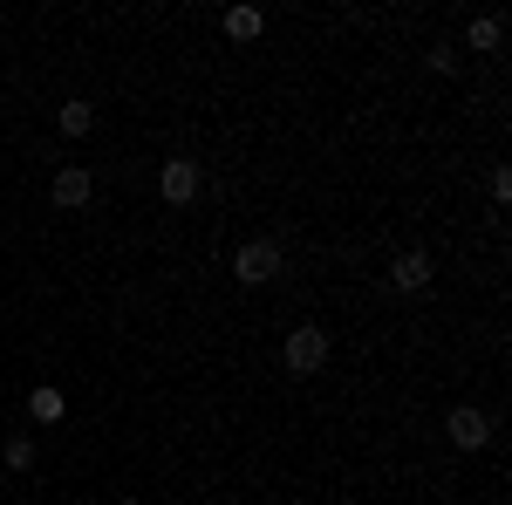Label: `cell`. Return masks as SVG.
Returning a JSON list of instances; mask_svg holds the SVG:
<instances>
[{"mask_svg":"<svg viewBox=\"0 0 512 505\" xmlns=\"http://www.w3.org/2000/svg\"><path fill=\"white\" fill-rule=\"evenodd\" d=\"M260 28H267L260 7H233V14H226V35H233V41H260Z\"/></svg>","mask_w":512,"mask_h":505,"instance_id":"cell-9","label":"cell"},{"mask_svg":"<svg viewBox=\"0 0 512 505\" xmlns=\"http://www.w3.org/2000/svg\"><path fill=\"white\" fill-rule=\"evenodd\" d=\"M28 410H35V424H62V410H69V403H62V389L35 383V389H28Z\"/></svg>","mask_w":512,"mask_h":505,"instance_id":"cell-7","label":"cell"},{"mask_svg":"<svg viewBox=\"0 0 512 505\" xmlns=\"http://www.w3.org/2000/svg\"><path fill=\"white\" fill-rule=\"evenodd\" d=\"M89 192H96V178H89L82 164H69V171H55V205H62V212H76V205H89Z\"/></svg>","mask_w":512,"mask_h":505,"instance_id":"cell-5","label":"cell"},{"mask_svg":"<svg viewBox=\"0 0 512 505\" xmlns=\"http://www.w3.org/2000/svg\"><path fill=\"white\" fill-rule=\"evenodd\" d=\"M444 430H451V444H458V451H485V444H492V417H485V410H472V403H458Z\"/></svg>","mask_w":512,"mask_h":505,"instance_id":"cell-4","label":"cell"},{"mask_svg":"<svg viewBox=\"0 0 512 505\" xmlns=\"http://www.w3.org/2000/svg\"><path fill=\"white\" fill-rule=\"evenodd\" d=\"M198 185H205V171H198L192 157H164V171H158V192L171 198V205H192Z\"/></svg>","mask_w":512,"mask_h":505,"instance_id":"cell-3","label":"cell"},{"mask_svg":"<svg viewBox=\"0 0 512 505\" xmlns=\"http://www.w3.org/2000/svg\"><path fill=\"white\" fill-rule=\"evenodd\" d=\"M280 267H287V260H280V239H246V246L233 253V273L246 280V287H267V280H280Z\"/></svg>","mask_w":512,"mask_h":505,"instance_id":"cell-1","label":"cell"},{"mask_svg":"<svg viewBox=\"0 0 512 505\" xmlns=\"http://www.w3.org/2000/svg\"><path fill=\"white\" fill-rule=\"evenodd\" d=\"M424 62H431L437 76H451V69H458V48H431V55H424Z\"/></svg>","mask_w":512,"mask_h":505,"instance_id":"cell-12","label":"cell"},{"mask_svg":"<svg viewBox=\"0 0 512 505\" xmlns=\"http://www.w3.org/2000/svg\"><path fill=\"white\" fill-rule=\"evenodd\" d=\"M280 355H287V369H294V376H315L321 362H328V328H294Z\"/></svg>","mask_w":512,"mask_h":505,"instance_id":"cell-2","label":"cell"},{"mask_svg":"<svg viewBox=\"0 0 512 505\" xmlns=\"http://www.w3.org/2000/svg\"><path fill=\"white\" fill-rule=\"evenodd\" d=\"M390 287L396 294H424V287H431V260H424V253H403L390 267Z\"/></svg>","mask_w":512,"mask_h":505,"instance_id":"cell-6","label":"cell"},{"mask_svg":"<svg viewBox=\"0 0 512 505\" xmlns=\"http://www.w3.org/2000/svg\"><path fill=\"white\" fill-rule=\"evenodd\" d=\"M117 505H144V499H117Z\"/></svg>","mask_w":512,"mask_h":505,"instance_id":"cell-13","label":"cell"},{"mask_svg":"<svg viewBox=\"0 0 512 505\" xmlns=\"http://www.w3.org/2000/svg\"><path fill=\"white\" fill-rule=\"evenodd\" d=\"M465 41H472L478 55H492V48H499V41H506V21H499V14H478L472 28H465Z\"/></svg>","mask_w":512,"mask_h":505,"instance_id":"cell-8","label":"cell"},{"mask_svg":"<svg viewBox=\"0 0 512 505\" xmlns=\"http://www.w3.org/2000/svg\"><path fill=\"white\" fill-rule=\"evenodd\" d=\"M89 123H96L89 103H62V130H69V137H89Z\"/></svg>","mask_w":512,"mask_h":505,"instance_id":"cell-11","label":"cell"},{"mask_svg":"<svg viewBox=\"0 0 512 505\" xmlns=\"http://www.w3.org/2000/svg\"><path fill=\"white\" fill-rule=\"evenodd\" d=\"M0 458H7V471H35V437H7Z\"/></svg>","mask_w":512,"mask_h":505,"instance_id":"cell-10","label":"cell"}]
</instances>
